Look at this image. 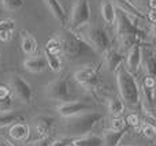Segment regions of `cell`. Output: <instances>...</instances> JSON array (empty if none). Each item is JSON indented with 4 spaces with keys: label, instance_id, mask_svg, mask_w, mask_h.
<instances>
[{
    "label": "cell",
    "instance_id": "cell-1",
    "mask_svg": "<svg viewBox=\"0 0 156 146\" xmlns=\"http://www.w3.org/2000/svg\"><path fill=\"white\" fill-rule=\"evenodd\" d=\"M115 76H116L119 94H121L123 103L127 104L129 107H132V108L137 107L138 103H140L141 92H140V87H138V83L136 81L134 75L130 74L126 70V67L122 64L115 71Z\"/></svg>",
    "mask_w": 156,
    "mask_h": 146
},
{
    "label": "cell",
    "instance_id": "cell-2",
    "mask_svg": "<svg viewBox=\"0 0 156 146\" xmlns=\"http://www.w3.org/2000/svg\"><path fill=\"white\" fill-rule=\"evenodd\" d=\"M59 38L62 44V53L70 60H77L85 55L94 53V51L86 44V41L70 29L63 30Z\"/></svg>",
    "mask_w": 156,
    "mask_h": 146
},
{
    "label": "cell",
    "instance_id": "cell-3",
    "mask_svg": "<svg viewBox=\"0 0 156 146\" xmlns=\"http://www.w3.org/2000/svg\"><path fill=\"white\" fill-rule=\"evenodd\" d=\"M104 115L100 112H85L78 116L71 117V120L66 124V133L73 137H83L92 133L94 126L101 122Z\"/></svg>",
    "mask_w": 156,
    "mask_h": 146
},
{
    "label": "cell",
    "instance_id": "cell-4",
    "mask_svg": "<svg viewBox=\"0 0 156 146\" xmlns=\"http://www.w3.org/2000/svg\"><path fill=\"white\" fill-rule=\"evenodd\" d=\"M81 37L99 55H104L111 48L107 30L100 25H88V26H85L83 34Z\"/></svg>",
    "mask_w": 156,
    "mask_h": 146
},
{
    "label": "cell",
    "instance_id": "cell-5",
    "mask_svg": "<svg viewBox=\"0 0 156 146\" xmlns=\"http://www.w3.org/2000/svg\"><path fill=\"white\" fill-rule=\"evenodd\" d=\"M90 22V5L89 0H76L71 14L69 16V27L67 29L76 32L80 27H85Z\"/></svg>",
    "mask_w": 156,
    "mask_h": 146
},
{
    "label": "cell",
    "instance_id": "cell-6",
    "mask_svg": "<svg viewBox=\"0 0 156 146\" xmlns=\"http://www.w3.org/2000/svg\"><path fill=\"white\" fill-rule=\"evenodd\" d=\"M45 94L48 98L60 103L71 101V94L69 90V82L66 78H58L45 87Z\"/></svg>",
    "mask_w": 156,
    "mask_h": 146
},
{
    "label": "cell",
    "instance_id": "cell-7",
    "mask_svg": "<svg viewBox=\"0 0 156 146\" xmlns=\"http://www.w3.org/2000/svg\"><path fill=\"white\" fill-rule=\"evenodd\" d=\"M10 87H11V90H12L14 96H15L21 103H23V104L32 103V97H33L32 86H30L21 75H16V74L15 75H11Z\"/></svg>",
    "mask_w": 156,
    "mask_h": 146
},
{
    "label": "cell",
    "instance_id": "cell-8",
    "mask_svg": "<svg viewBox=\"0 0 156 146\" xmlns=\"http://www.w3.org/2000/svg\"><path fill=\"white\" fill-rule=\"evenodd\" d=\"M100 73V64H86L82 68L76 71L74 74V79L83 87H93L97 82Z\"/></svg>",
    "mask_w": 156,
    "mask_h": 146
},
{
    "label": "cell",
    "instance_id": "cell-9",
    "mask_svg": "<svg viewBox=\"0 0 156 146\" xmlns=\"http://www.w3.org/2000/svg\"><path fill=\"white\" fill-rule=\"evenodd\" d=\"M116 34L119 37L129 34H137V36L143 34L140 32V29H138V26H136L134 22L130 19L129 14L123 12L119 8H116Z\"/></svg>",
    "mask_w": 156,
    "mask_h": 146
},
{
    "label": "cell",
    "instance_id": "cell-10",
    "mask_svg": "<svg viewBox=\"0 0 156 146\" xmlns=\"http://www.w3.org/2000/svg\"><path fill=\"white\" fill-rule=\"evenodd\" d=\"M55 119L51 116H47V115H41L37 116L33 120V138L30 139V144L36 141H40V139L45 138L47 134L49 133V130L52 128Z\"/></svg>",
    "mask_w": 156,
    "mask_h": 146
},
{
    "label": "cell",
    "instance_id": "cell-11",
    "mask_svg": "<svg viewBox=\"0 0 156 146\" xmlns=\"http://www.w3.org/2000/svg\"><path fill=\"white\" fill-rule=\"evenodd\" d=\"M90 109V105L82 103V101H66V103H60L56 107V111L60 116L63 117H74L81 114H85L86 111Z\"/></svg>",
    "mask_w": 156,
    "mask_h": 146
},
{
    "label": "cell",
    "instance_id": "cell-12",
    "mask_svg": "<svg viewBox=\"0 0 156 146\" xmlns=\"http://www.w3.org/2000/svg\"><path fill=\"white\" fill-rule=\"evenodd\" d=\"M143 51H144L143 46H141L140 44H136V45L132 46V48L129 49V52H127L125 67H126V70L129 71L130 74H133V75L138 71L141 63H143Z\"/></svg>",
    "mask_w": 156,
    "mask_h": 146
},
{
    "label": "cell",
    "instance_id": "cell-13",
    "mask_svg": "<svg viewBox=\"0 0 156 146\" xmlns=\"http://www.w3.org/2000/svg\"><path fill=\"white\" fill-rule=\"evenodd\" d=\"M45 5L48 7V10L51 11V14L54 15V18L59 22L62 26L66 27V25L69 23V16H67V12L65 11L63 5L60 4L59 0H44Z\"/></svg>",
    "mask_w": 156,
    "mask_h": 146
},
{
    "label": "cell",
    "instance_id": "cell-14",
    "mask_svg": "<svg viewBox=\"0 0 156 146\" xmlns=\"http://www.w3.org/2000/svg\"><path fill=\"white\" fill-rule=\"evenodd\" d=\"M104 60H105V66H107L108 70L115 73L122 66V63H123V55L119 51H116V49L110 48L104 53Z\"/></svg>",
    "mask_w": 156,
    "mask_h": 146
},
{
    "label": "cell",
    "instance_id": "cell-15",
    "mask_svg": "<svg viewBox=\"0 0 156 146\" xmlns=\"http://www.w3.org/2000/svg\"><path fill=\"white\" fill-rule=\"evenodd\" d=\"M101 16L108 26H112L116 23V7L111 0H103L100 5Z\"/></svg>",
    "mask_w": 156,
    "mask_h": 146
},
{
    "label": "cell",
    "instance_id": "cell-16",
    "mask_svg": "<svg viewBox=\"0 0 156 146\" xmlns=\"http://www.w3.org/2000/svg\"><path fill=\"white\" fill-rule=\"evenodd\" d=\"M23 67L26 68L27 71L30 73H43L48 64H47V60L45 56H33V57H27L26 60L23 62Z\"/></svg>",
    "mask_w": 156,
    "mask_h": 146
},
{
    "label": "cell",
    "instance_id": "cell-17",
    "mask_svg": "<svg viewBox=\"0 0 156 146\" xmlns=\"http://www.w3.org/2000/svg\"><path fill=\"white\" fill-rule=\"evenodd\" d=\"M23 119H25V116L22 112H16V111L2 112L0 114V128L12 126L15 123H21V122H23Z\"/></svg>",
    "mask_w": 156,
    "mask_h": 146
},
{
    "label": "cell",
    "instance_id": "cell-18",
    "mask_svg": "<svg viewBox=\"0 0 156 146\" xmlns=\"http://www.w3.org/2000/svg\"><path fill=\"white\" fill-rule=\"evenodd\" d=\"M143 67L147 75L156 79V55L152 51H143Z\"/></svg>",
    "mask_w": 156,
    "mask_h": 146
},
{
    "label": "cell",
    "instance_id": "cell-19",
    "mask_svg": "<svg viewBox=\"0 0 156 146\" xmlns=\"http://www.w3.org/2000/svg\"><path fill=\"white\" fill-rule=\"evenodd\" d=\"M30 135V128L25 123H15L10 127V137L14 138L15 141H26L29 139Z\"/></svg>",
    "mask_w": 156,
    "mask_h": 146
},
{
    "label": "cell",
    "instance_id": "cell-20",
    "mask_svg": "<svg viewBox=\"0 0 156 146\" xmlns=\"http://www.w3.org/2000/svg\"><path fill=\"white\" fill-rule=\"evenodd\" d=\"M73 146H104V139L96 134H88L73 139Z\"/></svg>",
    "mask_w": 156,
    "mask_h": 146
},
{
    "label": "cell",
    "instance_id": "cell-21",
    "mask_svg": "<svg viewBox=\"0 0 156 146\" xmlns=\"http://www.w3.org/2000/svg\"><path fill=\"white\" fill-rule=\"evenodd\" d=\"M21 46H22V51H23L25 55L32 56V55L37 51V41H36V38L33 37L30 33H27L23 30V32H22Z\"/></svg>",
    "mask_w": 156,
    "mask_h": 146
},
{
    "label": "cell",
    "instance_id": "cell-22",
    "mask_svg": "<svg viewBox=\"0 0 156 146\" xmlns=\"http://www.w3.org/2000/svg\"><path fill=\"white\" fill-rule=\"evenodd\" d=\"M14 30H15V22L12 19H2L0 21V41L7 42L12 38Z\"/></svg>",
    "mask_w": 156,
    "mask_h": 146
},
{
    "label": "cell",
    "instance_id": "cell-23",
    "mask_svg": "<svg viewBox=\"0 0 156 146\" xmlns=\"http://www.w3.org/2000/svg\"><path fill=\"white\" fill-rule=\"evenodd\" d=\"M125 133L126 130L123 131H114L111 128L104 131V135H103V139H104V146H119L122 138L125 137Z\"/></svg>",
    "mask_w": 156,
    "mask_h": 146
},
{
    "label": "cell",
    "instance_id": "cell-24",
    "mask_svg": "<svg viewBox=\"0 0 156 146\" xmlns=\"http://www.w3.org/2000/svg\"><path fill=\"white\" fill-rule=\"evenodd\" d=\"M111 2L115 4L116 8H119V10H122L123 12L126 14H132L133 16H136V18H144V15L140 12V11L137 10V8L134 7V5L132 4V3L129 2V0H111Z\"/></svg>",
    "mask_w": 156,
    "mask_h": 146
},
{
    "label": "cell",
    "instance_id": "cell-25",
    "mask_svg": "<svg viewBox=\"0 0 156 146\" xmlns=\"http://www.w3.org/2000/svg\"><path fill=\"white\" fill-rule=\"evenodd\" d=\"M44 56H45L47 64L51 68V71H54V73H56V74L62 71V60H60L59 55H55V53H52V52L44 49Z\"/></svg>",
    "mask_w": 156,
    "mask_h": 146
},
{
    "label": "cell",
    "instance_id": "cell-26",
    "mask_svg": "<svg viewBox=\"0 0 156 146\" xmlns=\"http://www.w3.org/2000/svg\"><path fill=\"white\" fill-rule=\"evenodd\" d=\"M125 105H126V104L123 103V100H121V98H118V97H112L108 100V111H110V114L112 115L114 117H119L123 114Z\"/></svg>",
    "mask_w": 156,
    "mask_h": 146
},
{
    "label": "cell",
    "instance_id": "cell-27",
    "mask_svg": "<svg viewBox=\"0 0 156 146\" xmlns=\"http://www.w3.org/2000/svg\"><path fill=\"white\" fill-rule=\"evenodd\" d=\"M45 49L55 55H62V44H60V38L59 37H52L51 40H48L45 45Z\"/></svg>",
    "mask_w": 156,
    "mask_h": 146
},
{
    "label": "cell",
    "instance_id": "cell-28",
    "mask_svg": "<svg viewBox=\"0 0 156 146\" xmlns=\"http://www.w3.org/2000/svg\"><path fill=\"white\" fill-rule=\"evenodd\" d=\"M138 37L140 36L137 34H129V36H122L121 38V44L123 48H132V46H134L136 44H138Z\"/></svg>",
    "mask_w": 156,
    "mask_h": 146
},
{
    "label": "cell",
    "instance_id": "cell-29",
    "mask_svg": "<svg viewBox=\"0 0 156 146\" xmlns=\"http://www.w3.org/2000/svg\"><path fill=\"white\" fill-rule=\"evenodd\" d=\"M2 4L5 10L8 11H16L18 8H21L23 5L22 0H2Z\"/></svg>",
    "mask_w": 156,
    "mask_h": 146
},
{
    "label": "cell",
    "instance_id": "cell-30",
    "mask_svg": "<svg viewBox=\"0 0 156 146\" xmlns=\"http://www.w3.org/2000/svg\"><path fill=\"white\" fill-rule=\"evenodd\" d=\"M11 93H12L11 87L5 86V85H0V104L10 103Z\"/></svg>",
    "mask_w": 156,
    "mask_h": 146
},
{
    "label": "cell",
    "instance_id": "cell-31",
    "mask_svg": "<svg viewBox=\"0 0 156 146\" xmlns=\"http://www.w3.org/2000/svg\"><path fill=\"white\" fill-rule=\"evenodd\" d=\"M111 130H114V131H123V130H126V122H125L121 116L115 117V119L112 120V124H111Z\"/></svg>",
    "mask_w": 156,
    "mask_h": 146
},
{
    "label": "cell",
    "instance_id": "cell-32",
    "mask_svg": "<svg viewBox=\"0 0 156 146\" xmlns=\"http://www.w3.org/2000/svg\"><path fill=\"white\" fill-rule=\"evenodd\" d=\"M143 134H144V137H147L149 139L156 138V127L152 124H145L143 127Z\"/></svg>",
    "mask_w": 156,
    "mask_h": 146
},
{
    "label": "cell",
    "instance_id": "cell-33",
    "mask_svg": "<svg viewBox=\"0 0 156 146\" xmlns=\"http://www.w3.org/2000/svg\"><path fill=\"white\" fill-rule=\"evenodd\" d=\"M73 145V139L70 138H63V139H55L52 141L51 146H70Z\"/></svg>",
    "mask_w": 156,
    "mask_h": 146
},
{
    "label": "cell",
    "instance_id": "cell-34",
    "mask_svg": "<svg viewBox=\"0 0 156 146\" xmlns=\"http://www.w3.org/2000/svg\"><path fill=\"white\" fill-rule=\"evenodd\" d=\"M52 141L51 138H48V137H45V138L40 139V141H36V142H32L30 146H51Z\"/></svg>",
    "mask_w": 156,
    "mask_h": 146
},
{
    "label": "cell",
    "instance_id": "cell-35",
    "mask_svg": "<svg viewBox=\"0 0 156 146\" xmlns=\"http://www.w3.org/2000/svg\"><path fill=\"white\" fill-rule=\"evenodd\" d=\"M127 123H130V124H137L138 123V116H136V115L129 116L127 117Z\"/></svg>",
    "mask_w": 156,
    "mask_h": 146
},
{
    "label": "cell",
    "instance_id": "cell-36",
    "mask_svg": "<svg viewBox=\"0 0 156 146\" xmlns=\"http://www.w3.org/2000/svg\"><path fill=\"white\" fill-rule=\"evenodd\" d=\"M0 146H15V145L11 144V142L5 138H0Z\"/></svg>",
    "mask_w": 156,
    "mask_h": 146
},
{
    "label": "cell",
    "instance_id": "cell-37",
    "mask_svg": "<svg viewBox=\"0 0 156 146\" xmlns=\"http://www.w3.org/2000/svg\"><path fill=\"white\" fill-rule=\"evenodd\" d=\"M151 33L154 37H156V21L152 22V29H151Z\"/></svg>",
    "mask_w": 156,
    "mask_h": 146
},
{
    "label": "cell",
    "instance_id": "cell-38",
    "mask_svg": "<svg viewBox=\"0 0 156 146\" xmlns=\"http://www.w3.org/2000/svg\"><path fill=\"white\" fill-rule=\"evenodd\" d=\"M0 63H2V53H0Z\"/></svg>",
    "mask_w": 156,
    "mask_h": 146
}]
</instances>
